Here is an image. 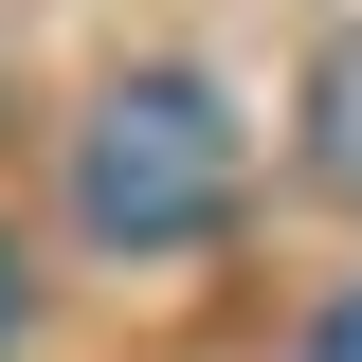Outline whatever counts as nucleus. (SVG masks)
<instances>
[{
    "label": "nucleus",
    "instance_id": "nucleus-2",
    "mask_svg": "<svg viewBox=\"0 0 362 362\" xmlns=\"http://www.w3.org/2000/svg\"><path fill=\"white\" fill-rule=\"evenodd\" d=\"M308 163H326V181H362V37H326V54H308Z\"/></svg>",
    "mask_w": 362,
    "mask_h": 362
},
{
    "label": "nucleus",
    "instance_id": "nucleus-3",
    "mask_svg": "<svg viewBox=\"0 0 362 362\" xmlns=\"http://www.w3.org/2000/svg\"><path fill=\"white\" fill-rule=\"evenodd\" d=\"M308 362H362V290H344V308H326V326H308Z\"/></svg>",
    "mask_w": 362,
    "mask_h": 362
},
{
    "label": "nucleus",
    "instance_id": "nucleus-1",
    "mask_svg": "<svg viewBox=\"0 0 362 362\" xmlns=\"http://www.w3.org/2000/svg\"><path fill=\"white\" fill-rule=\"evenodd\" d=\"M218 199H235V109L199 73H127L73 127V218L109 235V254H181Z\"/></svg>",
    "mask_w": 362,
    "mask_h": 362
},
{
    "label": "nucleus",
    "instance_id": "nucleus-4",
    "mask_svg": "<svg viewBox=\"0 0 362 362\" xmlns=\"http://www.w3.org/2000/svg\"><path fill=\"white\" fill-rule=\"evenodd\" d=\"M0 344H18V254H0Z\"/></svg>",
    "mask_w": 362,
    "mask_h": 362
}]
</instances>
